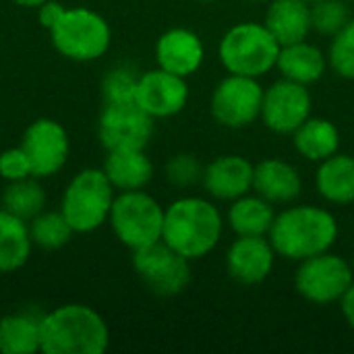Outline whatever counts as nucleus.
Segmentation results:
<instances>
[{
  "label": "nucleus",
  "instance_id": "1",
  "mask_svg": "<svg viewBox=\"0 0 354 354\" xmlns=\"http://www.w3.org/2000/svg\"><path fill=\"white\" fill-rule=\"evenodd\" d=\"M340 234L336 216L313 203L290 205L276 214L268 239L278 257L305 261L319 253L332 251Z\"/></svg>",
  "mask_w": 354,
  "mask_h": 354
},
{
  "label": "nucleus",
  "instance_id": "2",
  "mask_svg": "<svg viewBox=\"0 0 354 354\" xmlns=\"http://www.w3.org/2000/svg\"><path fill=\"white\" fill-rule=\"evenodd\" d=\"M224 222L212 199L185 195L166 207L162 241L189 261H197L216 251L224 234Z\"/></svg>",
  "mask_w": 354,
  "mask_h": 354
},
{
  "label": "nucleus",
  "instance_id": "3",
  "mask_svg": "<svg viewBox=\"0 0 354 354\" xmlns=\"http://www.w3.org/2000/svg\"><path fill=\"white\" fill-rule=\"evenodd\" d=\"M110 346L106 319L89 305L68 303L41 315L44 354H104Z\"/></svg>",
  "mask_w": 354,
  "mask_h": 354
},
{
  "label": "nucleus",
  "instance_id": "4",
  "mask_svg": "<svg viewBox=\"0 0 354 354\" xmlns=\"http://www.w3.org/2000/svg\"><path fill=\"white\" fill-rule=\"evenodd\" d=\"M280 41L266 23L243 21L232 25L218 44V58L226 73L261 79L276 68Z\"/></svg>",
  "mask_w": 354,
  "mask_h": 354
},
{
  "label": "nucleus",
  "instance_id": "5",
  "mask_svg": "<svg viewBox=\"0 0 354 354\" xmlns=\"http://www.w3.org/2000/svg\"><path fill=\"white\" fill-rule=\"evenodd\" d=\"M116 189L102 168H83L77 172L60 199V212L75 234H89L108 224Z\"/></svg>",
  "mask_w": 354,
  "mask_h": 354
},
{
  "label": "nucleus",
  "instance_id": "6",
  "mask_svg": "<svg viewBox=\"0 0 354 354\" xmlns=\"http://www.w3.org/2000/svg\"><path fill=\"white\" fill-rule=\"evenodd\" d=\"M56 52L75 62H93L102 58L112 44L110 23L87 6L64 8L58 23L50 29Z\"/></svg>",
  "mask_w": 354,
  "mask_h": 354
},
{
  "label": "nucleus",
  "instance_id": "7",
  "mask_svg": "<svg viewBox=\"0 0 354 354\" xmlns=\"http://www.w3.org/2000/svg\"><path fill=\"white\" fill-rule=\"evenodd\" d=\"M164 212L166 207H162V203L145 189L120 191L114 197L108 224L118 243L131 251H137L162 241Z\"/></svg>",
  "mask_w": 354,
  "mask_h": 354
},
{
  "label": "nucleus",
  "instance_id": "8",
  "mask_svg": "<svg viewBox=\"0 0 354 354\" xmlns=\"http://www.w3.org/2000/svg\"><path fill=\"white\" fill-rule=\"evenodd\" d=\"M353 282L354 272L351 263L332 251L299 261V270L295 274L297 292L313 305L340 303Z\"/></svg>",
  "mask_w": 354,
  "mask_h": 354
},
{
  "label": "nucleus",
  "instance_id": "9",
  "mask_svg": "<svg viewBox=\"0 0 354 354\" xmlns=\"http://www.w3.org/2000/svg\"><path fill=\"white\" fill-rule=\"evenodd\" d=\"M133 270L143 286L158 297H176L191 282V261L164 241L133 251Z\"/></svg>",
  "mask_w": 354,
  "mask_h": 354
},
{
  "label": "nucleus",
  "instance_id": "10",
  "mask_svg": "<svg viewBox=\"0 0 354 354\" xmlns=\"http://www.w3.org/2000/svg\"><path fill=\"white\" fill-rule=\"evenodd\" d=\"M263 87L259 79L245 75H226L212 91V118L226 129H245L261 116Z\"/></svg>",
  "mask_w": 354,
  "mask_h": 354
},
{
  "label": "nucleus",
  "instance_id": "11",
  "mask_svg": "<svg viewBox=\"0 0 354 354\" xmlns=\"http://www.w3.org/2000/svg\"><path fill=\"white\" fill-rule=\"evenodd\" d=\"M156 122L137 102H108L97 118L100 143L110 149H145Z\"/></svg>",
  "mask_w": 354,
  "mask_h": 354
},
{
  "label": "nucleus",
  "instance_id": "12",
  "mask_svg": "<svg viewBox=\"0 0 354 354\" xmlns=\"http://www.w3.org/2000/svg\"><path fill=\"white\" fill-rule=\"evenodd\" d=\"M313 112V97L307 85L278 79L263 89L261 122L276 135H292Z\"/></svg>",
  "mask_w": 354,
  "mask_h": 354
},
{
  "label": "nucleus",
  "instance_id": "13",
  "mask_svg": "<svg viewBox=\"0 0 354 354\" xmlns=\"http://www.w3.org/2000/svg\"><path fill=\"white\" fill-rule=\"evenodd\" d=\"M21 147L29 158L31 174L35 178H52L68 162L71 139L66 129L58 120L37 118L25 129L21 137Z\"/></svg>",
  "mask_w": 354,
  "mask_h": 354
},
{
  "label": "nucleus",
  "instance_id": "14",
  "mask_svg": "<svg viewBox=\"0 0 354 354\" xmlns=\"http://www.w3.org/2000/svg\"><path fill=\"white\" fill-rule=\"evenodd\" d=\"M189 83L185 77L168 73L160 66L139 75L135 102L153 118H172L180 114L189 102Z\"/></svg>",
  "mask_w": 354,
  "mask_h": 354
},
{
  "label": "nucleus",
  "instance_id": "15",
  "mask_svg": "<svg viewBox=\"0 0 354 354\" xmlns=\"http://www.w3.org/2000/svg\"><path fill=\"white\" fill-rule=\"evenodd\" d=\"M276 259L278 253L268 236H236L226 251V272L234 282L255 286L272 276Z\"/></svg>",
  "mask_w": 354,
  "mask_h": 354
},
{
  "label": "nucleus",
  "instance_id": "16",
  "mask_svg": "<svg viewBox=\"0 0 354 354\" xmlns=\"http://www.w3.org/2000/svg\"><path fill=\"white\" fill-rule=\"evenodd\" d=\"M255 164L236 153L214 158L203 168L201 187L216 201H234L253 191Z\"/></svg>",
  "mask_w": 354,
  "mask_h": 354
},
{
  "label": "nucleus",
  "instance_id": "17",
  "mask_svg": "<svg viewBox=\"0 0 354 354\" xmlns=\"http://www.w3.org/2000/svg\"><path fill=\"white\" fill-rule=\"evenodd\" d=\"M205 60L203 39L187 27H172L156 41V62L160 68L189 79Z\"/></svg>",
  "mask_w": 354,
  "mask_h": 354
},
{
  "label": "nucleus",
  "instance_id": "18",
  "mask_svg": "<svg viewBox=\"0 0 354 354\" xmlns=\"http://www.w3.org/2000/svg\"><path fill=\"white\" fill-rule=\"evenodd\" d=\"M253 193L274 205L295 203L303 193V176L299 168L290 162L280 158H268L255 164Z\"/></svg>",
  "mask_w": 354,
  "mask_h": 354
},
{
  "label": "nucleus",
  "instance_id": "19",
  "mask_svg": "<svg viewBox=\"0 0 354 354\" xmlns=\"http://www.w3.org/2000/svg\"><path fill=\"white\" fill-rule=\"evenodd\" d=\"M102 170L112 187L120 191H141L153 180V162L145 149H110Z\"/></svg>",
  "mask_w": 354,
  "mask_h": 354
},
{
  "label": "nucleus",
  "instance_id": "20",
  "mask_svg": "<svg viewBox=\"0 0 354 354\" xmlns=\"http://www.w3.org/2000/svg\"><path fill=\"white\" fill-rule=\"evenodd\" d=\"M328 66H330L328 54L319 46L307 39L282 46L278 62H276V68L280 71L284 79L307 85V87L322 81Z\"/></svg>",
  "mask_w": 354,
  "mask_h": 354
},
{
  "label": "nucleus",
  "instance_id": "21",
  "mask_svg": "<svg viewBox=\"0 0 354 354\" xmlns=\"http://www.w3.org/2000/svg\"><path fill=\"white\" fill-rule=\"evenodd\" d=\"M263 23L280 46L303 41L313 31L311 4L305 0H270Z\"/></svg>",
  "mask_w": 354,
  "mask_h": 354
},
{
  "label": "nucleus",
  "instance_id": "22",
  "mask_svg": "<svg viewBox=\"0 0 354 354\" xmlns=\"http://www.w3.org/2000/svg\"><path fill=\"white\" fill-rule=\"evenodd\" d=\"M315 189L328 203H354V156L338 151L319 162L315 170Z\"/></svg>",
  "mask_w": 354,
  "mask_h": 354
},
{
  "label": "nucleus",
  "instance_id": "23",
  "mask_svg": "<svg viewBox=\"0 0 354 354\" xmlns=\"http://www.w3.org/2000/svg\"><path fill=\"white\" fill-rule=\"evenodd\" d=\"M274 218V203L266 201L257 193H247L230 201L226 212V222L236 236H268Z\"/></svg>",
  "mask_w": 354,
  "mask_h": 354
},
{
  "label": "nucleus",
  "instance_id": "24",
  "mask_svg": "<svg viewBox=\"0 0 354 354\" xmlns=\"http://www.w3.org/2000/svg\"><path fill=\"white\" fill-rule=\"evenodd\" d=\"M33 241L29 222L0 209V274L19 272L31 259Z\"/></svg>",
  "mask_w": 354,
  "mask_h": 354
},
{
  "label": "nucleus",
  "instance_id": "25",
  "mask_svg": "<svg viewBox=\"0 0 354 354\" xmlns=\"http://www.w3.org/2000/svg\"><path fill=\"white\" fill-rule=\"evenodd\" d=\"M340 129L328 118L309 116L295 133L292 143L301 158L309 162H324L340 149Z\"/></svg>",
  "mask_w": 354,
  "mask_h": 354
},
{
  "label": "nucleus",
  "instance_id": "26",
  "mask_svg": "<svg viewBox=\"0 0 354 354\" xmlns=\"http://www.w3.org/2000/svg\"><path fill=\"white\" fill-rule=\"evenodd\" d=\"M41 351V315L17 311L0 317V353L33 354Z\"/></svg>",
  "mask_w": 354,
  "mask_h": 354
},
{
  "label": "nucleus",
  "instance_id": "27",
  "mask_svg": "<svg viewBox=\"0 0 354 354\" xmlns=\"http://www.w3.org/2000/svg\"><path fill=\"white\" fill-rule=\"evenodd\" d=\"M46 203H48L46 189L41 187L39 178H35V176H27L23 180L8 183L2 193V207L6 212L23 218L25 222H29L39 212H44Z\"/></svg>",
  "mask_w": 354,
  "mask_h": 354
},
{
  "label": "nucleus",
  "instance_id": "28",
  "mask_svg": "<svg viewBox=\"0 0 354 354\" xmlns=\"http://www.w3.org/2000/svg\"><path fill=\"white\" fill-rule=\"evenodd\" d=\"M29 232H31V241L33 247H39L44 251H58L64 245L71 243L75 230L71 228V224L66 222V218L62 216V212H52V209H44L39 212L35 218L29 220Z\"/></svg>",
  "mask_w": 354,
  "mask_h": 354
},
{
  "label": "nucleus",
  "instance_id": "29",
  "mask_svg": "<svg viewBox=\"0 0 354 354\" xmlns=\"http://www.w3.org/2000/svg\"><path fill=\"white\" fill-rule=\"evenodd\" d=\"M328 64L340 79L354 81V17L330 37Z\"/></svg>",
  "mask_w": 354,
  "mask_h": 354
},
{
  "label": "nucleus",
  "instance_id": "30",
  "mask_svg": "<svg viewBox=\"0 0 354 354\" xmlns=\"http://www.w3.org/2000/svg\"><path fill=\"white\" fill-rule=\"evenodd\" d=\"M353 19L346 0H319L311 4L313 31L326 37L338 33Z\"/></svg>",
  "mask_w": 354,
  "mask_h": 354
},
{
  "label": "nucleus",
  "instance_id": "31",
  "mask_svg": "<svg viewBox=\"0 0 354 354\" xmlns=\"http://www.w3.org/2000/svg\"><path fill=\"white\" fill-rule=\"evenodd\" d=\"M139 83V73L129 64H118L110 68L102 81L104 104L108 102H135V91Z\"/></svg>",
  "mask_w": 354,
  "mask_h": 354
},
{
  "label": "nucleus",
  "instance_id": "32",
  "mask_svg": "<svg viewBox=\"0 0 354 354\" xmlns=\"http://www.w3.org/2000/svg\"><path fill=\"white\" fill-rule=\"evenodd\" d=\"M203 164L193 153H176L164 166L166 180L176 189H189L201 183L203 178Z\"/></svg>",
  "mask_w": 354,
  "mask_h": 354
},
{
  "label": "nucleus",
  "instance_id": "33",
  "mask_svg": "<svg viewBox=\"0 0 354 354\" xmlns=\"http://www.w3.org/2000/svg\"><path fill=\"white\" fill-rule=\"evenodd\" d=\"M27 176H33V174H31L29 158L21 145L0 151V178H4L6 183H15Z\"/></svg>",
  "mask_w": 354,
  "mask_h": 354
},
{
  "label": "nucleus",
  "instance_id": "34",
  "mask_svg": "<svg viewBox=\"0 0 354 354\" xmlns=\"http://www.w3.org/2000/svg\"><path fill=\"white\" fill-rule=\"evenodd\" d=\"M62 12H64V6L58 0H46V2H41L37 6V21H39V25L44 29L50 31L58 23V19L62 17Z\"/></svg>",
  "mask_w": 354,
  "mask_h": 354
},
{
  "label": "nucleus",
  "instance_id": "35",
  "mask_svg": "<svg viewBox=\"0 0 354 354\" xmlns=\"http://www.w3.org/2000/svg\"><path fill=\"white\" fill-rule=\"evenodd\" d=\"M340 309H342V315H344L348 328L354 330V282L351 284V288L344 292V297L340 299Z\"/></svg>",
  "mask_w": 354,
  "mask_h": 354
},
{
  "label": "nucleus",
  "instance_id": "36",
  "mask_svg": "<svg viewBox=\"0 0 354 354\" xmlns=\"http://www.w3.org/2000/svg\"><path fill=\"white\" fill-rule=\"evenodd\" d=\"M15 4H19V6H29V8H37L41 2H46V0H12Z\"/></svg>",
  "mask_w": 354,
  "mask_h": 354
},
{
  "label": "nucleus",
  "instance_id": "37",
  "mask_svg": "<svg viewBox=\"0 0 354 354\" xmlns=\"http://www.w3.org/2000/svg\"><path fill=\"white\" fill-rule=\"evenodd\" d=\"M305 2H309V4H313V2H319V0H305Z\"/></svg>",
  "mask_w": 354,
  "mask_h": 354
},
{
  "label": "nucleus",
  "instance_id": "38",
  "mask_svg": "<svg viewBox=\"0 0 354 354\" xmlns=\"http://www.w3.org/2000/svg\"><path fill=\"white\" fill-rule=\"evenodd\" d=\"M251 2H270V0H251Z\"/></svg>",
  "mask_w": 354,
  "mask_h": 354
},
{
  "label": "nucleus",
  "instance_id": "39",
  "mask_svg": "<svg viewBox=\"0 0 354 354\" xmlns=\"http://www.w3.org/2000/svg\"><path fill=\"white\" fill-rule=\"evenodd\" d=\"M203 2H212V0H203Z\"/></svg>",
  "mask_w": 354,
  "mask_h": 354
},
{
  "label": "nucleus",
  "instance_id": "40",
  "mask_svg": "<svg viewBox=\"0 0 354 354\" xmlns=\"http://www.w3.org/2000/svg\"><path fill=\"white\" fill-rule=\"evenodd\" d=\"M346 2H354V0H346Z\"/></svg>",
  "mask_w": 354,
  "mask_h": 354
}]
</instances>
